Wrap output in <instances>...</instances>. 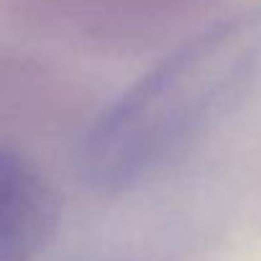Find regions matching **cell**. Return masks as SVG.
Here are the masks:
<instances>
[{
    "label": "cell",
    "instance_id": "cell-1",
    "mask_svg": "<svg viewBox=\"0 0 261 261\" xmlns=\"http://www.w3.org/2000/svg\"><path fill=\"white\" fill-rule=\"evenodd\" d=\"M261 87V6L238 11L162 57L90 125L80 172L100 192L156 177Z\"/></svg>",
    "mask_w": 261,
    "mask_h": 261
},
{
    "label": "cell",
    "instance_id": "cell-2",
    "mask_svg": "<svg viewBox=\"0 0 261 261\" xmlns=\"http://www.w3.org/2000/svg\"><path fill=\"white\" fill-rule=\"evenodd\" d=\"M59 225V195L18 149L0 151V261H34Z\"/></svg>",
    "mask_w": 261,
    "mask_h": 261
}]
</instances>
